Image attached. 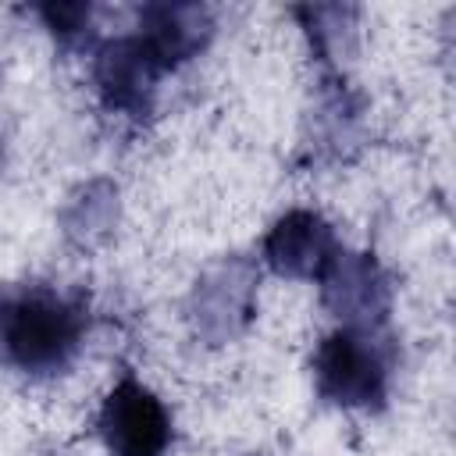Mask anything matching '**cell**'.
<instances>
[{"mask_svg": "<svg viewBox=\"0 0 456 456\" xmlns=\"http://www.w3.org/2000/svg\"><path fill=\"white\" fill-rule=\"evenodd\" d=\"M86 306L53 289L32 285L0 299V356L25 374L64 370L86 338Z\"/></svg>", "mask_w": 456, "mask_h": 456, "instance_id": "obj_1", "label": "cell"}, {"mask_svg": "<svg viewBox=\"0 0 456 456\" xmlns=\"http://www.w3.org/2000/svg\"><path fill=\"white\" fill-rule=\"evenodd\" d=\"M314 381L328 403L349 410H370L385 403L388 363L370 331L338 328L314 353Z\"/></svg>", "mask_w": 456, "mask_h": 456, "instance_id": "obj_2", "label": "cell"}, {"mask_svg": "<svg viewBox=\"0 0 456 456\" xmlns=\"http://www.w3.org/2000/svg\"><path fill=\"white\" fill-rule=\"evenodd\" d=\"M256 306V267L242 256H228L196 278L189 296V321L196 338L207 346H224L235 338Z\"/></svg>", "mask_w": 456, "mask_h": 456, "instance_id": "obj_3", "label": "cell"}, {"mask_svg": "<svg viewBox=\"0 0 456 456\" xmlns=\"http://www.w3.org/2000/svg\"><path fill=\"white\" fill-rule=\"evenodd\" d=\"M96 428L114 456H164L171 445V417L164 403L135 378H121L110 388Z\"/></svg>", "mask_w": 456, "mask_h": 456, "instance_id": "obj_4", "label": "cell"}, {"mask_svg": "<svg viewBox=\"0 0 456 456\" xmlns=\"http://www.w3.org/2000/svg\"><path fill=\"white\" fill-rule=\"evenodd\" d=\"M321 299L342 321V328L374 331L388 317L392 289L381 264L370 253L338 249L331 267L321 274Z\"/></svg>", "mask_w": 456, "mask_h": 456, "instance_id": "obj_5", "label": "cell"}, {"mask_svg": "<svg viewBox=\"0 0 456 456\" xmlns=\"http://www.w3.org/2000/svg\"><path fill=\"white\" fill-rule=\"evenodd\" d=\"M160 75L164 71L157 68L150 50L139 43V36L107 39L93 61V78L103 107L128 118H142L150 110V96Z\"/></svg>", "mask_w": 456, "mask_h": 456, "instance_id": "obj_6", "label": "cell"}, {"mask_svg": "<svg viewBox=\"0 0 456 456\" xmlns=\"http://www.w3.org/2000/svg\"><path fill=\"white\" fill-rule=\"evenodd\" d=\"M335 256H338V239H335L331 224L314 210H289L285 217H278L271 224V232L264 239L267 267L285 278L321 281V274L331 267Z\"/></svg>", "mask_w": 456, "mask_h": 456, "instance_id": "obj_7", "label": "cell"}, {"mask_svg": "<svg viewBox=\"0 0 456 456\" xmlns=\"http://www.w3.org/2000/svg\"><path fill=\"white\" fill-rule=\"evenodd\" d=\"M214 32L210 11L200 4H150L139 14V43L150 50L160 71L189 61Z\"/></svg>", "mask_w": 456, "mask_h": 456, "instance_id": "obj_8", "label": "cell"}, {"mask_svg": "<svg viewBox=\"0 0 456 456\" xmlns=\"http://www.w3.org/2000/svg\"><path fill=\"white\" fill-rule=\"evenodd\" d=\"M114 217H118V189L110 182H89L71 196L64 210V232L68 239L93 246L114 228Z\"/></svg>", "mask_w": 456, "mask_h": 456, "instance_id": "obj_9", "label": "cell"}, {"mask_svg": "<svg viewBox=\"0 0 456 456\" xmlns=\"http://www.w3.org/2000/svg\"><path fill=\"white\" fill-rule=\"evenodd\" d=\"M303 18V28L324 64L342 61V53L353 43V7H296Z\"/></svg>", "mask_w": 456, "mask_h": 456, "instance_id": "obj_10", "label": "cell"}, {"mask_svg": "<svg viewBox=\"0 0 456 456\" xmlns=\"http://www.w3.org/2000/svg\"><path fill=\"white\" fill-rule=\"evenodd\" d=\"M89 14H93L89 4H43L39 7V18L46 21V28L64 43H71L75 36L89 28Z\"/></svg>", "mask_w": 456, "mask_h": 456, "instance_id": "obj_11", "label": "cell"}]
</instances>
